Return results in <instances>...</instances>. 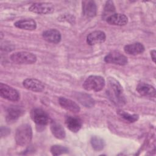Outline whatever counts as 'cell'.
Instances as JSON below:
<instances>
[{"label":"cell","instance_id":"e0dca14e","mask_svg":"<svg viewBox=\"0 0 156 156\" xmlns=\"http://www.w3.org/2000/svg\"><path fill=\"white\" fill-rule=\"evenodd\" d=\"M59 104L66 110L73 113H77L80 111V107L74 101L66 98L65 97H60L58 99Z\"/></svg>","mask_w":156,"mask_h":156},{"label":"cell","instance_id":"52a82bcc","mask_svg":"<svg viewBox=\"0 0 156 156\" xmlns=\"http://www.w3.org/2000/svg\"><path fill=\"white\" fill-rule=\"evenodd\" d=\"M29 10L37 14H49L54 12V7L50 2H35L29 7Z\"/></svg>","mask_w":156,"mask_h":156},{"label":"cell","instance_id":"ba28073f","mask_svg":"<svg viewBox=\"0 0 156 156\" xmlns=\"http://www.w3.org/2000/svg\"><path fill=\"white\" fill-rule=\"evenodd\" d=\"M104 61L107 63H113L118 65H125L127 64V58L119 51H113L109 52L104 57Z\"/></svg>","mask_w":156,"mask_h":156},{"label":"cell","instance_id":"d6986e66","mask_svg":"<svg viewBox=\"0 0 156 156\" xmlns=\"http://www.w3.org/2000/svg\"><path fill=\"white\" fill-rule=\"evenodd\" d=\"M14 25L17 28L27 30H34L37 27L36 21L33 19H23L18 20L14 23Z\"/></svg>","mask_w":156,"mask_h":156},{"label":"cell","instance_id":"4316f807","mask_svg":"<svg viewBox=\"0 0 156 156\" xmlns=\"http://www.w3.org/2000/svg\"><path fill=\"white\" fill-rule=\"evenodd\" d=\"M155 53H156V52H155V49H153V50H152L151 51V58H152V61L154 62V63H155Z\"/></svg>","mask_w":156,"mask_h":156},{"label":"cell","instance_id":"5b68a950","mask_svg":"<svg viewBox=\"0 0 156 156\" xmlns=\"http://www.w3.org/2000/svg\"><path fill=\"white\" fill-rule=\"evenodd\" d=\"M0 95L5 99L14 102L20 98V93L16 89L2 83H0Z\"/></svg>","mask_w":156,"mask_h":156},{"label":"cell","instance_id":"7c38bea8","mask_svg":"<svg viewBox=\"0 0 156 156\" xmlns=\"http://www.w3.org/2000/svg\"><path fill=\"white\" fill-rule=\"evenodd\" d=\"M136 91L140 95L144 97H155L156 91L155 88L152 85L144 82H140L138 84L136 87Z\"/></svg>","mask_w":156,"mask_h":156},{"label":"cell","instance_id":"3957f363","mask_svg":"<svg viewBox=\"0 0 156 156\" xmlns=\"http://www.w3.org/2000/svg\"><path fill=\"white\" fill-rule=\"evenodd\" d=\"M105 85L104 77L100 76L92 75L89 76L84 81L83 87L85 90L93 91L95 92L101 91Z\"/></svg>","mask_w":156,"mask_h":156},{"label":"cell","instance_id":"5bb4252c","mask_svg":"<svg viewBox=\"0 0 156 156\" xmlns=\"http://www.w3.org/2000/svg\"><path fill=\"white\" fill-rule=\"evenodd\" d=\"M42 36L44 40L52 43H58L62 38L60 32L55 29H51L44 31Z\"/></svg>","mask_w":156,"mask_h":156},{"label":"cell","instance_id":"603a6c76","mask_svg":"<svg viewBox=\"0 0 156 156\" xmlns=\"http://www.w3.org/2000/svg\"><path fill=\"white\" fill-rule=\"evenodd\" d=\"M117 113L124 119L128 121L129 122H134L136 121L138 118L139 116L136 114H130L122 110H118L117 111Z\"/></svg>","mask_w":156,"mask_h":156},{"label":"cell","instance_id":"30bf717a","mask_svg":"<svg viewBox=\"0 0 156 156\" xmlns=\"http://www.w3.org/2000/svg\"><path fill=\"white\" fill-rule=\"evenodd\" d=\"M105 34L101 30H95L90 33L87 37V43L90 46L101 44L105 41Z\"/></svg>","mask_w":156,"mask_h":156},{"label":"cell","instance_id":"8fae6325","mask_svg":"<svg viewBox=\"0 0 156 156\" xmlns=\"http://www.w3.org/2000/svg\"><path fill=\"white\" fill-rule=\"evenodd\" d=\"M23 85L26 89L34 92H41L44 89V84L40 80L34 78L25 79Z\"/></svg>","mask_w":156,"mask_h":156},{"label":"cell","instance_id":"9a60e30c","mask_svg":"<svg viewBox=\"0 0 156 156\" xmlns=\"http://www.w3.org/2000/svg\"><path fill=\"white\" fill-rule=\"evenodd\" d=\"M106 21L109 24L121 26H124L127 23L128 18L124 14L114 13L108 16Z\"/></svg>","mask_w":156,"mask_h":156},{"label":"cell","instance_id":"2e32d148","mask_svg":"<svg viewBox=\"0 0 156 156\" xmlns=\"http://www.w3.org/2000/svg\"><path fill=\"white\" fill-rule=\"evenodd\" d=\"M82 12L87 17L92 18L96 16L97 12L96 4L93 1L88 0L82 1Z\"/></svg>","mask_w":156,"mask_h":156},{"label":"cell","instance_id":"7402d4cb","mask_svg":"<svg viewBox=\"0 0 156 156\" xmlns=\"http://www.w3.org/2000/svg\"><path fill=\"white\" fill-rule=\"evenodd\" d=\"M77 100L83 105L87 107H91L94 104L93 99L90 96L85 93H79L77 96Z\"/></svg>","mask_w":156,"mask_h":156},{"label":"cell","instance_id":"7a4b0ae2","mask_svg":"<svg viewBox=\"0 0 156 156\" xmlns=\"http://www.w3.org/2000/svg\"><path fill=\"white\" fill-rule=\"evenodd\" d=\"M32 138V130L28 124H24L19 126L15 133V141L17 145L24 146L28 144Z\"/></svg>","mask_w":156,"mask_h":156},{"label":"cell","instance_id":"6da1fadb","mask_svg":"<svg viewBox=\"0 0 156 156\" xmlns=\"http://www.w3.org/2000/svg\"><path fill=\"white\" fill-rule=\"evenodd\" d=\"M107 94L110 101L116 106L121 107L126 103L122 87L119 82L113 77H109L107 80Z\"/></svg>","mask_w":156,"mask_h":156},{"label":"cell","instance_id":"ac0fdd59","mask_svg":"<svg viewBox=\"0 0 156 156\" xmlns=\"http://www.w3.org/2000/svg\"><path fill=\"white\" fill-rule=\"evenodd\" d=\"M144 46L141 43H133L132 44H127L124 46V52L129 55H136L142 54L144 51Z\"/></svg>","mask_w":156,"mask_h":156},{"label":"cell","instance_id":"8992f818","mask_svg":"<svg viewBox=\"0 0 156 156\" xmlns=\"http://www.w3.org/2000/svg\"><path fill=\"white\" fill-rule=\"evenodd\" d=\"M30 117L37 125L44 126L48 124L49 118L48 115L41 108H34L31 110Z\"/></svg>","mask_w":156,"mask_h":156},{"label":"cell","instance_id":"44dd1931","mask_svg":"<svg viewBox=\"0 0 156 156\" xmlns=\"http://www.w3.org/2000/svg\"><path fill=\"white\" fill-rule=\"evenodd\" d=\"M90 143L92 147L96 151H102L105 145L104 140L102 138L97 136H92L90 140Z\"/></svg>","mask_w":156,"mask_h":156},{"label":"cell","instance_id":"484cf974","mask_svg":"<svg viewBox=\"0 0 156 156\" xmlns=\"http://www.w3.org/2000/svg\"><path fill=\"white\" fill-rule=\"evenodd\" d=\"M10 133V129L7 127L2 126L1 127V136L4 137L7 136Z\"/></svg>","mask_w":156,"mask_h":156},{"label":"cell","instance_id":"cb8c5ba5","mask_svg":"<svg viewBox=\"0 0 156 156\" xmlns=\"http://www.w3.org/2000/svg\"><path fill=\"white\" fill-rule=\"evenodd\" d=\"M51 152L53 155H60L69 152V149L60 145H54L51 147Z\"/></svg>","mask_w":156,"mask_h":156},{"label":"cell","instance_id":"4fadbf2b","mask_svg":"<svg viewBox=\"0 0 156 156\" xmlns=\"http://www.w3.org/2000/svg\"><path fill=\"white\" fill-rule=\"evenodd\" d=\"M65 124L68 129L72 132H77L82 127V121L77 116H67L65 118Z\"/></svg>","mask_w":156,"mask_h":156},{"label":"cell","instance_id":"9c48e42d","mask_svg":"<svg viewBox=\"0 0 156 156\" xmlns=\"http://www.w3.org/2000/svg\"><path fill=\"white\" fill-rule=\"evenodd\" d=\"M24 113V110L18 106L10 107L7 110L5 120L8 124H13Z\"/></svg>","mask_w":156,"mask_h":156},{"label":"cell","instance_id":"d4e9b609","mask_svg":"<svg viewBox=\"0 0 156 156\" xmlns=\"http://www.w3.org/2000/svg\"><path fill=\"white\" fill-rule=\"evenodd\" d=\"M104 11L108 13V12H113L115 11V7L113 4V2L112 1H108L106 2Z\"/></svg>","mask_w":156,"mask_h":156},{"label":"cell","instance_id":"ffe728a7","mask_svg":"<svg viewBox=\"0 0 156 156\" xmlns=\"http://www.w3.org/2000/svg\"><path fill=\"white\" fill-rule=\"evenodd\" d=\"M51 131L52 135L57 139L62 140L66 136V133L63 126L58 122L53 121L51 124Z\"/></svg>","mask_w":156,"mask_h":156},{"label":"cell","instance_id":"277c9868","mask_svg":"<svg viewBox=\"0 0 156 156\" xmlns=\"http://www.w3.org/2000/svg\"><path fill=\"white\" fill-rule=\"evenodd\" d=\"M10 58L16 64H33L37 61V57L35 54L26 51L13 53L10 56Z\"/></svg>","mask_w":156,"mask_h":156}]
</instances>
